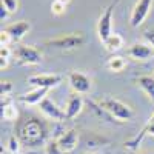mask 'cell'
Returning a JSON list of instances; mask_svg holds the SVG:
<instances>
[{
	"instance_id": "cell-1",
	"label": "cell",
	"mask_w": 154,
	"mask_h": 154,
	"mask_svg": "<svg viewBox=\"0 0 154 154\" xmlns=\"http://www.w3.org/2000/svg\"><path fill=\"white\" fill-rule=\"evenodd\" d=\"M16 136L22 145L28 148H35L46 142L48 126L43 120L34 117V116H25L16 123Z\"/></svg>"
},
{
	"instance_id": "cell-2",
	"label": "cell",
	"mask_w": 154,
	"mask_h": 154,
	"mask_svg": "<svg viewBox=\"0 0 154 154\" xmlns=\"http://www.w3.org/2000/svg\"><path fill=\"white\" fill-rule=\"evenodd\" d=\"M97 105L117 122H128V120H131L134 117L133 108L128 106L126 103H123V102L117 100V99L102 97V99L97 100Z\"/></svg>"
},
{
	"instance_id": "cell-3",
	"label": "cell",
	"mask_w": 154,
	"mask_h": 154,
	"mask_svg": "<svg viewBox=\"0 0 154 154\" xmlns=\"http://www.w3.org/2000/svg\"><path fill=\"white\" fill-rule=\"evenodd\" d=\"M16 60L20 65H38L42 62V53L37 48L28 46V45H20L14 51Z\"/></svg>"
},
{
	"instance_id": "cell-4",
	"label": "cell",
	"mask_w": 154,
	"mask_h": 154,
	"mask_svg": "<svg viewBox=\"0 0 154 154\" xmlns=\"http://www.w3.org/2000/svg\"><path fill=\"white\" fill-rule=\"evenodd\" d=\"M85 43V35L82 34H69V35H60L53 40H46L45 45L57 49H74Z\"/></svg>"
},
{
	"instance_id": "cell-5",
	"label": "cell",
	"mask_w": 154,
	"mask_h": 154,
	"mask_svg": "<svg viewBox=\"0 0 154 154\" xmlns=\"http://www.w3.org/2000/svg\"><path fill=\"white\" fill-rule=\"evenodd\" d=\"M119 3V0H114L112 3L108 5V8L105 9V12L100 16L99 19V23H97V34H99V38L102 42H105L106 38L112 34L111 32V28H112V23H111V19H112V11L116 8V5Z\"/></svg>"
},
{
	"instance_id": "cell-6",
	"label": "cell",
	"mask_w": 154,
	"mask_h": 154,
	"mask_svg": "<svg viewBox=\"0 0 154 154\" xmlns=\"http://www.w3.org/2000/svg\"><path fill=\"white\" fill-rule=\"evenodd\" d=\"M151 5H152V0H137V3L131 12V17H130V23L133 28H139L145 22V19L149 14Z\"/></svg>"
},
{
	"instance_id": "cell-7",
	"label": "cell",
	"mask_w": 154,
	"mask_h": 154,
	"mask_svg": "<svg viewBox=\"0 0 154 154\" xmlns=\"http://www.w3.org/2000/svg\"><path fill=\"white\" fill-rule=\"evenodd\" d=\"M28 83L35 88L49 89V88H56L59 83H62V75H59V74H35V75L28 77Z\"/></svg>"
},
{
	"instance_id": "cell-8",
	"label": "cell",
	"mask_w": 154,
	"mask_h": 154,
	"mask_svg": "<svg viewBox=\"0 0 154 154\" xmlns=\"http://www.w3.org/2000/svg\"><path fill=\"white\" fill-rule=\"evenodd\" d=\"M68 82H69V86L74 89V93H77V94H85L91 89V79L86 74L79 72V71L69 72Z\"/></svg>"
},
{
	"instance_id": "cell-9",
	"label": "cell",
	"mask_w": 154,
	"mask_h": 154,
	"mask_svg": "<svg viewBox=\"0 0 154 154\" xmlns=\"http://www.w3.org/2000/svg\"><path fill=\"white\" fill-rule=\"evenodd\" d=\"M56 140H57L60 149L65 154L71 152L77 148V143H79V131L74 130V128H69V130L63 131L60 134V137H57Z\"/></svg>"
},
{
	"instance_id": "cell-10",
	"label": "cell",
	"mask_w": 154,
	"mask_h": 154,
	"mask_svg": "<svg viewBox=\"0 0 154 154\" xmlns=\"http://www.w3.org/2000/svg\"><path fill=\"white\" fill-rule=\"evenodd\" d=\"M40 106V111L46 116L48 119L51 120H57V122H63V120H66V114L65 111H62L53 100H51L49 97H45L42 100V103L38 105Z\"/></svg>"
},
{
	"instance_id": "cell-11",
	"label": "cell",
	"mask_w": 154,
	"mask_h": 154,
	"mask_svg": "<svg viewBox=\"0 0 154 154\" xmlns=\"http://www.w3.org/2000/svg\"><path fill=\"white\" fill-rule=\"evenodd\" d=\"M83 108V99L80 94H71L68 102H66V108H65V114H66V120H72L74 117H77V116L80 114Z\"/></svg>"
},
{
	"instance_id": "cell-12",
	"label": "cell",
	"mask_w": 154,
	"mask_h": 154,
	"mask_svg": "<svg viewBox=\"0 0 154 154\" xmlns=\"http://www.w3.org/2000/svg\"><path fill=\"white\" fill-rule=\"evenodd\" d=\"M31 29V23L28 20H20V22H16L9 25V26L5 28V31L11 35L12 42H19L22 40V38L25 37V34H26L28 31Z\"/></svg>"
},
{
	"instance_id": "cell-13",
	"label": "cell",
	"mask_w": 154,
	"mask_h": 154,
	"mask_svg": "<svg viewBox=\"0 0 154 154\" xmlns=\"http://www.w3.org/2000/svg\"><path fill=\"white\" fill-rule=\"evenodd\" d=\"M128 56L136 60H148L154 56V48L145 43H133L128 48Z\"/></svg>"
},
{
	"instance_id": "cell-14",
	"label": "cell",
	"mask_w": 154,
	"mask_h": 154,
	"mask_svg": "<svg viewBox=\"0 0 154 154\" xmlns=\"http://www.w3.org/2000/svg\"><path fill=\"white\" fill-rule=\"evenodd\" d=\"M46 94H48V89L34 88L32 91L19 96V102H22V103H25V105H40L42 100L46 97Z\"/></svg>"
},
{
	"instance_id": "cell-15",
	"label": "cell",
	"mask_w": 154,
	"mask_h": 154,
	"mask_svg": "<svg viewBox=\"0 0 154 154\" xmlns=\"http://www.w3.org/2000/svg\"><path fill=\"white\" fill-rule=\"evenodd\" d=\"M0 108H2V119L5 122H12V120H19V111L14 106V102L9 96L2 97V103H0Z\"/></svg>"
},
{
	"instance_id": "cell-16",
	"label": "cell",
	"mask_w": 154,
	"mask_h": 154,
	"mask_svg": "<svg viewBox=\"0 0 154 154\" xmlns=\"http://www.w3.org/2000/svg\"><path fill=\"white\" fill-rule=\"evenodd\" d=\"M137 85L149 96L151 102H154V77H151V75H140L137 79Z\"/></svg>"
},
{
	"instance_id": "cell-17",
	"label": "cell",
	"mask_w": 154,
	"mask_h": 154,
	"mask_svg": "<svg viewBox=\"0 0 154 154\" xmlns=\"http://www.w3.org/2000/svg\"><path fill=\"white\" fill-rule=\"evenodd\" d=\"M106 51H109V53H116V51H119L122 46H123V38L120 34H111L106 40L103 42Z\"/></svg>"
},
{
	"instance_id": "cell-18",
	"label": "cell",
	"mask_w": 154,
	"mask_h": 154,
	"mask_svg": "<svg viewBox=\"0 0 154 154\" xmlns=\"http://www.w3.org/2000/svg\"><path fill=\"white\" fill-rule=\"evenodd\" d=\"M125 66H126V62H125V59L120 57V56H112V57H109L108 62H106V68H108L109 71H112V72H120V71L125 69Z\"/></svg>"
},
{
	"instance_id": "cell-19",
	"label": "cell",
	"mask_w": 154,
	"mask_h": 154,
	"mask_svg": "<svg viewBox=\"0 0 154 154\" xmlns=\"http://www.w3.org/2000/svg\"><path fill=\"white\" fill-rule=\"evenodd\" d=\"M45 154H65L59 143H57V140H49V142H46V146H45Z\"/></svg>"
},
{
	"instance_id": "cell-20",
	"label": "cell",
	"mask_w": 154,
	"mask_h": 154,
	"mask_svg": "<svg viewBox=\"0 0 154 154\" xmlns=\"http://www.w3.org/2000/svg\"><path fill=\"white\" fill-rule=\"evenodd\" d=\"M8 149L11 154H19L20 152V140L17 139V136H11L8 140Z\"/></svg>"
},
{
	"instance_id": "cell-21",
	"label": "cell",
	"mask_w": 154,
	"mask_h": 154,
	"mask_svg": "<svg viewBox=\"0 0 154 154\" xmlns=\"http://www.w3.org/2000/svg\"><path fill=\"white\" fill-rule=\"evenodd\" d=\"M2 3L9 12H16L19 9V0H0Z\"/></svg>"
},
{
	"instance_id": "cell-22",
	"label": "cell",
	"mask_w": 154,
	"mask_h": 154,
	"mask_svg": "<svg viewBox=\"0 0 154 154\" xmlns=\"http://www.w3.org/2000/svg\"><path fill=\"white\" fill-rule=\"evenodd\" d=\"M65 9H66V5H63V3H59V2H53V5H51V11H53V14H56V16H62L63 12H65Z\"/></svg>"
},
{
	"instance_id": "cell-23",
	"label": "cell",
	"mask_w": 154,
	"mask_h": 154,
	"mask_svg": "<svg viewBox=\"0 0 154 154\" xmlns=\"http://www.w3.org/2000/svg\"><path fill=\"white\" fill-rule=\"evenodd\" d=\"M12 91V83L8 80H2V85H0V93H2V97L9 96Z\"/></svg>"
},
{
	"instance_id": "cell-24",
	"label": "cell",
	"mask_w": 154,
	"mask_h": 154,
	"mask_svg": "<svg viewBox=\"0 0 154 154\" xmlns=\"http://www.w3.org/2000/svg\"><path fill=\"white\" fill-rule=\"evenodd\" d=\"M12 40L11 38V35L5 31V29H2V32H0V43H2V46H8V43Z\"/></svg>"
},
{
	"instance_id": "cell-25",
	"label": "cell",
	"mask_w": 154,
	"mask_h": 154,
	"mask_svg": "<svg viewBox=\"0 0 154 154\" xmlns=\"http://www.w3.org/2000/svg\"><path fill=\"white\" fill-rule=\"evenodd\" d=\"M143 37H145V40L154 48V29H148L143 32Z\"/></svg>"
},
{
	"instance_id": "cell-26",
	"label": "cell",
	"mask_w": 154,
	"mask_h": 154,
	"mask_svg": "<svg viewBox=\"0 0 154 154\" xmlns=\"http://www.w3.org/2000/svg\"><path fill=\"white\" fill-rule=\"evenodd\" d=\"M11 57V49L8 46H2L0 48V59H8L9 60Z\"/></svg>"
},
{
	"instance_id": "cell-27",
	"label": "cell",
	"mask_w": 154,
	"mask_h": 154,
	"mask_svg": "<svg viewBox=\"0 0 154 154\" xmlns=\"http://www.w3.org/2000/svg\"><path fill=\"white\" fill-rule=\"evenodd\" d=\"M8 14H9V11H8V9H6V8L2 5V3H0V20L3 22V20L8 17Z\"/></svg>"
},
{
	"instance_id": "cell-28",
	"label": "cell",
	"mask_w": 154,
	"mask_h": 154,
	"mask_svg": "<svg viewBox=\"0 0 154 154\" xmlns=\"http://www.w3.org/2000/svg\"><path fill=\"white\" fill-rule=\"evenodd\" d=\"M8 63H9V60H8V59H0V68L5 69V68L8 66Z\"/></svg>"
},
{
	"instance_id": "cell-29",
	"label": "cell",
	"mask_w": 154,
	"mask_h": 154,
	"mask_svg": "<svg viewBox=\"0 0 154 154\" xmlns=\"http://www.w3.org/2000/svg\"><path fill=\"white\" fill-rule=\"evenodd\" d=\"M56 2H59V3H63V5H68L71 0H56Z\"/></svg>"
},
{
	"instance_id": "cell-30",
	"label": "cell",
	"mask_w": 154,
	"mask_h": 154,
	"mask_svg": "<svg viewBox=\"0 0 154 154\" xmlns=\"http://www.w3.org/2000/svg\"><path fill=\"white\" fill-rule=\"evenodd\" d=\"M140 154H154V152H140Z\"/></svg>"
},
{
	"instance_id": "cell-31",
	"label": "cell",
	"mask_w": 154,
	"mask_h": 154,
	"mask_svg": "<svg viewBox=\"0 0 154 154\" xmlns=\"http://www.w3.org/2000/svg\"><path fill=\"white\" fill-rule=\"evenodd\" d=\"M88 154H91V152H88Z\"/></svg>"
}]
</instances>
